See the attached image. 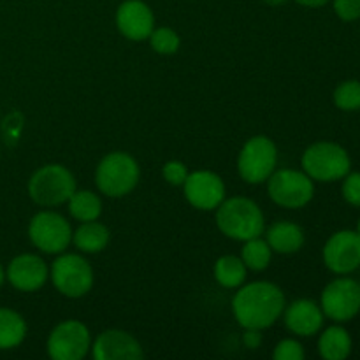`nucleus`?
<instances>
[{
	"instance_id": "1",
	"label": "nucleus",
	"mask_w": 360,
	"mask_h": 360,
	"mask_svg": "<svg viewBox=\"0 0 360 360\" xmlns=\"http://www.w3.org/2000/svg\"><path fill=\"white\" fill-rule=\"evenodd\" d=\"M287 306L285 294L271 281H252L241 285L232 297V313L243 329H267Z\"/></svg>"
},
{
	"instance_id": "2",
	"label": "nucleus",
	"mask_w": 360,
	"mask_h": 360,
	"mask_svg": "<svg viewBox=\"0 0 360 360\" xmlns=\"http://www.w3.org/2000/svg\"><path fill=\"white\" fill-rule=\"evenodd\" d=\"M214 211L218 231L229 239L245 243L264 234L266 218L259 204L248 197L225 199Z\"/></svg>"
},
{
	"instance_id": "3",
	"label": "nucleus",
	"mask_w": 360,
	"mask_h": 360,
	"mask_svg": "<svg viewBox=\"0 0 360 360\" xmlns=\"http://www.w3.org/2000/svg\"><path fill=\"white\" fill-rule=\"evenodd\" d=\"M28 195L37 206L51 207L67 204L77 190L76 178L67 167L60 164H48L39 167L28 179Z\"/></svg>"
},
{
	"instance_id": "4",
	"label": "nucleus",
	"mask_w": 360,
	"mask_h": 360,
	"mask_svg": "<svg viewBox=\"0 0 360 360\" xmlns=\"http://www.w3.org/2000/svg\"><path fill=\"white\" fill-rule=\"evenodd\" d=\"M141 169L136 158L125 151H112L98 162L95 169V185L104 195L118 199L137 186Z\"/></svg>"
},
{
	"instance_id": "5",
	"label": "nucleus",
	"mask_w": 360,
	"mask_h": 360,
	"mask_svg": "<svg viewBox=\"0 0 360 360\" xmlns=\"http://www.w3.org/2000/svg\"><path fill=\"white\" fill-rule=\"evenodd\" d=\"M49 278L58 294L79 299L94 287V267L77 253H58L49 267Z\"/></svg>"
},
{
	"instance_id": "6",
	"label": "nucleus",
	"mask_w": 360,
	"mask_h": 360,
	"mask_svg": "<svg viewBox=\"0 0 360 360\" xmlns=\"http://www.w3.org/2000/svg\"><path fill=\"white\" fill-rule=\"evenodd\" d=\"M28 239L39 252L58 255L72 243V229L62 214L44 207L32 217L28 224Z\"/></svg>"
},
{
	"instance_id": "7",
	"label": "nucleus",
	"mask_w": 360,
	"mask_h": 360,
	"mask_svg": "<svg viewBox=\"0 0 360 360\" xmlns=\"http://www.w3.org/2000/svg\"><path fill=\"white\" fill-rule=\"evenodd\" d=\"M267 193L276 206L285 210H301L311 202L315 185L304 171L278 169L267 179Z\"/></svg>"
},
{
	"instance_id": "8",
	"label": "nucleus",
	"mask_w": 360,
	"mask_h": 360,
	"mask_svg": "<svg viewBox=\"0 0 360 360\" xmlns=\"http://www.w3.org/2000/svg\"><path fill=\"white\" fill-rule=\"evenodd\" d=\"M302 171L315 181H338L350 172V157L336 143H315L302 153Z\"/></svg>"
},
{
	"instance_id": "9",
	"label": "nucleus",
	"mask_w": 360,
	"mask_h": 360,
	"mask_svg": "<svg viewBox=\"0 0 360 360\" xmlns=\"http://www.w3.org/2000/svg\"><path fill=\"white\" fill-rule=\"evenodd\" d=\"M278 148L267 136H255L245 143L238 157V172L243 181L260 185L276 171Z\"/></svg>"
},
{
	"instance_id": "10",
	"label": "nucleus",
	"mask_w": 360,
	"mask_h": 360,
	"mask_svg": "<svg viewBox=\"0 0 360 360\" xmlns=\"http://www.w3.org/2000/svg\"><path fill=\"white\" fill-rule=\"evenodd\" d=\"M91 350L90 329L79 320L60 322L49 333L46 352L53 360H81Z\"/></svg>"
},
{
	"instance_id": "11",
	"label": "nucleus",
	"mask_w": 360,
	"mask_h": 360,
	"mask_svg": "<svg viewBox=\"0 0 360 360\" xmlns=\"http://www.w3.org/2000/svg\"><path fill=\"white\" fill-rule=\"evenodd\" d=\"M323 315L334 322H348L360 311V285L350 278L330 281L320 301Z\"/></svg>"
},
{
	"instance_id": "12",
	"label": "nucleus",
	"mask_w": 360,
	"mask_h": 360,
	"mask_svg": "<svg viewBox=\"0 0 360 360\" xmlns=\"http://www.w3.org/2000/svg\"><path fill=\"white\" fill-rule=\"evenodd\" d=\"M183 193L195 210L214 211L225 200V183L213 171H193L183 183Z\"/></svg>"
},
{
	"instance_id": "13",
	"label": "nucleus",
	"mask_w": 360,
	"mask_h": 360,
	"mask_svg": "<svg viewBox=\"0 0 360 360\" xmlns=\"http://www.w3.org/2000/svg\"><path fill=\"white\" fill-rule=\"evenodd\" d=\"M6 278L18 292L32 294L41 290L49 278V267L35 253H21L6 267Z\"/></svg>"
},
{
	"instance_id": "14",
	"label": "nucleus",
	"mask_w": 360,
	"mask_h": 360,
	"mask_svg": "<svg viewBox=\"0 0 360 360\" xmlns=\"http://www.w3.org/2000/svg\"><path fill=\"white\" fill-rule=\"evenodd\" d=\"M323 262L333 273L348 274L360 266V234L336 232L323 246Z\"/></svg>"
},
{
	"instance_id": "15",
	"label": "nucleus",
	"mask_w": 360,
	"mask_h": 360,
	"mask_svg": "<svg viewBox=\"0 0 360 360\" xmlns=\"http://www.w3.org/2000/svg\"><path fill=\"white\" fill-rule=\"evenodd\" d=\"M95 360H143L144 352L132 334L120 329H109L91 341Z\"/></svg>"
},
{
	"instance_id": "16",
	"label": "nucleus",
	"mask_w": 360,
	"mask_h": 360,
	"mask_svg": "<svg viewBox=\"0 0 360 360\" xmlns=\"http://www.w3.org/2000/svg\"><path fill=\"white\" fill-rule=\"evenodd\" d=\"M116 27L129 41H146L155 28V14L143 0H125L116 11Z\"/></svg>"
},
{
	"instance_id": "17",
	"label": "nucleus",
	"mask_w": 360,
	"mask_h": 360,
	"mask_svg": "<svg viewBox=\"0 0 360 360\" xmlns=\"http://www.w3.org/2000/svg\"><path fill=\"white\" fill-rule=\"evenodd\" d=\"M323 311L311 299H297L285 306L283 322L290 333L301 338H311L322 329Z\"/></svg>"
},
{
	"instance_id": "18",
	"label": "nucleus",
	"mask_w": 360,
	"mask_h": 360,
	"mask_svg": "<svg viewBox=\"0 0 360 360\" xmlns=\"http://www.w3.org/2000/svg\"><path fill=\"white\" fill-rule=\"evenodd\" d=\"M266 241L271 250L281 255L299 252L304 245V232L294 221H276L266 232Z\"/></svg>"
},
{
	"instance_id": "19",
	"label": "nucleus",
	"mask_w": 360,
	"mask_h": 360,
	"mask_svg": "<svg viewBox=\"0 0 360 360\" xmlns=\"http://www.w3.org/2000/svg\"><path fill=\"white\" fill-rule=\"evenodd\" d=\"M109 229L97 220L81 221L79 227L72 232V243L81 253H101L108 248Z\"/></svg>"
},
{
	"instance_id": "20",
	"label": "nucleus",
	"mask_w": 360,
	"mask_h": 360,
	"mask_svg": "<svg viewBox=\"0 0 360 360\" xmlns=\"http://www.w3.org/2000/svg\"><path fill=\"white\" fill-rule=\"evenodd\" d=\"M27 322L11 308H0V352L18 348L27 338Z\"/></svg>"
},
{
	"instance_id": "21",
	"label": "nucleus",
	"mask_w": 360,
	"mask_h": 360,
	"mask_svg": "<svg viewBox=\"0 0 360 360\" xmlns=\"http://www.w3.org/2000/svg\"><path fill=\"white\" fill-rule=\"evenodd\" d=\"M319 352L326 360H343L352 352V338L343 327H329L319 340Z\"/></svg>"
},
{
	"instance_id": "22",
	"label": "nucleus",
	"mask_w": 360,
	"mask_h": 360,
	"mask_svg": "<svg viewBox=\"0 0 360 360\" xmlns=\"http://www.w3.org/2000/svg\"><path fill=\"white\" fill-rule=\"evenodd\" d=\"M248 267L241 260V257L224 255L214 262V280L225 288H239L246 280Z\"/></svg>"
},
{
	"instance_id": "23",
	"label": "nucleus",
	"mask_w": 360,
	"mask_h": 360,
	"mask_svg": "<svg viewBox=\"0 0 360 360\" xmlns=\"http://www.w3.org/2000/svg\"><path fill=\"white\" fill-rule=\"evenodd\" d=\"M70 217L77 221H91L98 220L102 214V200L91 190H76L67 200Z\"/></svg>"
},
{
	"instance_id": "24",
	"label": "nucleus",
	"mask_w": 360,
	"mask_h": 360,
	"mask_svg": "<svg viewBox=\"0 0 360 360\" xmlns=\"http://www.w3.org/2000/svg\"><path fill=\"white\" fill-rule=\"evenodd\" d=\"M273 259V250L262 236L245 241L241 250V260L250 271H264L269 267Z\"/></svg>"
},
{
	"instance_id": "25",
	"label": "nucleus",
	"mask_w": 360,
	"mask_h": 360,
	"mask_svg": "<svg viewBox=\"0 0 360 360\" xmlns=\"http://www.w3.org/2000/svg\"><path fill=\"white\" fill-rule=\"evenodd\" d=\"M148 39H150L153 51L158 53V55H174L179 49V46H181V39H179L178 32L169 27L153 28V32H151Z\"/></svg>"
},
{
	"instance_id": "26",
	"label": "nucleus",
	"mask_w": 360,
	"mask_h": 360,
	"mask_svg": "<svg viewBox=\"0 0 360 360\" xmlns=\"http://www.w3.org/2000/svg\"><path fill=\"white\" fill-rule=\"evenodd\" d=\"M334 104L343 111H357L360 109V83L359 81H345L334 91Z\"/></svg>"
},
{
	"instance_id": "27",
	"label": "nucleus",
	"mask_w": 360,
	"mask_h": 360,
	"mask_svg": "<svg viewBox=\"0 0 360 360\" xmlns=\"http://www.w3.org/2000/svg\"><path fill=\"white\" fill-rule=\"evenodd\" d=\"M304 348L297 340H281L280 343L274 347L273 359L274 360H302L304 359Z\"/></svg>"
},
{
	"instance_id": "28",
	"label": "nucleus",
	"mask_w": 360,
	"mask_h": 360,
	"mask_svg": "<svg viewBox=\"0 0 360 360\" xmlns=\"http://www.w3.org/2000/svg\"><path fill=\"white\" fill-rule=\"evenodd\" d=\"M162 176L165 181L172 186H183L186 176H188V169L183 162L179 160H169L167 164L162 167Z\"/></svg>"
},
{
	"instance_id": "29",
	"label": "nucleus",
	"mask_w": 360,
	"mask_h": 360,
	"mask_svg": "<svg viewBox=\"0 0 360 360\" xmlns=\"http://www.w3.org/2000/svg\"><path fill=\"white\" fill-rule=\"evenodd\" d=\"M343 197L348 204L360 207V172L345 176Z\"/></svg>"
},
{
	"instance_id": "30",
	"label": "nucleus",
	"mask_w": 360,
	"mask_h": 360,
	"mask_svg": "<svg viewBox=\"0 0 360 360\" xmlns=\"http://www.w3.org/2000/svg\"><path fill=\"white\" fill-rule=\"evenodd\" d=\"M334 11L343 21L360 18V0H334Z\"/></svg>"
},
{
	"instance_id": "31",
	"label": "nucleus",
	"mask_w": 360,
	"mask_h": 360,
	"mask_svg": "<svg viewBox=\"0 0 360 360\" xmlns=\"http://www.w3.org/2000/svg\"><path fill=\"white\" fill-rule=\"evenodd\" d=\"M262 343V330L260 329H245L243 334V345L250 350H257Z\"/></svg>"
},
{
	"instance_id": "32",
	"label": "nucleus",
	"mask_w": 360,
	"mask_h": 360,
	"mask_svg": "<svg viewBox=\"0 0 360 360\" xmlns=\"http://www.w3.org/2000/svg\"><path fill=\"white\" fill-rule=\"evenodd\" d=\"M295 2L304 7H322L326 4H329L330 0H295Z\"/></svg>"
},
{
	"instance_id": "33",
	"label": "nucleus",
	"mask_w": 360,
	"mask_h": 360,
	"mask_svg": "<svg viewBox=\"0 0 360 360\" xmlns=\"http://www.w3.org/2000/svg\"><path fill=\"white\" fill-rule=\"evenodd\" d=\"M262 2H266L267 6L278 7V6H283V4H287L288 0H262Z\"/></svg>"
},
{
	"instance_id": "34",
	"label": "nucleus",
	"mask_w": 360,
	"mask_h": 360,
	"mask_svg": "<svg viewBox=\"0 0 360 360\" xmlns=\"http://www.w3.org/2000/svg\"><path fill=\"white\" fill-rule=\"evenodd\" d=\"M7 281V278H6V267L2 266V264H0V287H2L4 283H6Z\"/></svg>"
},
{
	"instance_id": "35",
	"label": "nucleus",
	"mask_w": 360,
	"mask_h": 360,
	"mask_svg": "<svg viewBox=\"0 0 360 360\" xmlns=\"http://www.w3.org/2000/svg\"><path fill=\"white\" fill-rule=\"evenodd\" d=\"M357 232L360 234V220H359V231H357Z\"/></svg>"
}]
</instances>
